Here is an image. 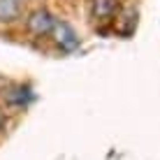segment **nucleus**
Returning a JSON list of instances; mask_svg holds the SVG:
<instances>
[{
  "label": "nucleus",
  "instance_id": "nucleus-1",
  "mask_svg": "<svg viewBox=\"0 0 160 160\" xmlns=\"http://www.w3.org/2000/svg\"><path fill=\"white\" fill-rule=\"evenodd\" d=\"M56 19L58 16L49 7L37 5V7H32V9H28V12L23 14L21 23H23V32L30 35L32 40H49L53 26H56Z\"/></svg>",
  "mask_w": 160,
  "mask_h": 160
},
{
  "label": "nucleus",
  "instance_id": "nucleus-2",
  "mask_svg": "<svg viewBox=\"0 0 160 160\" xmlns=\"http://www.w3.org/2000/svg\"><path fill=\"white\" fill-rule=\"evenodd\" d=\"M88 19L98 32H114V23L121 12V0H88Z\"/></svg>",
  "mask_w": 160,
  "mask_h": 160
},
{
  "label": "nucleus",
  "instance_id": "nucleus-3",
  "mask_svg": "<svg viewBox=\"0 0 160 160\" xmlns=\"http://www.w3.org/2000/svg\"><path fill=\"white\" fill-rule=\"evenodd\" d=\"M51 44L58 49L60 53H72L81 47V37L79 32L74 30V26L65 19H56V26H53L51 35H49Z\"/></svg>",
  "mask_w": 160,
  "mask_h": 160
},
{
  "label": "nucleus",
  "instance_id": "nucleus-4",
  "mask_svg": "<svg viewBox=\"0 0 160 160\" xmlns=\"http://www.w3.org/2000/svg\"><path fill=\"white\" fill-rule=\"evenodd\" d=\"M0 95H2V107H5V109H7V107L21 109V107H26V104L35 98L30 86H21V84L2 88V91H0Z\"/></svg>",
  "mask_w": 160,
  "mask_h": 160
},
{
  "label": "nucleus",
  "instance_id": "nucleus-5",
  "mask_svg": "<svg viewBox=\"0 0 160 160\" xmlns=\"http://www.w3.org/2000/svg\"><path fill=\"white\" fill-rule=\"evenodd\" d=\"M26 14V5L21 0H0V26H16Z\"/></svg>",
  "mask_w": 160,
  "mask_h": 160
},
{
  "label": "nucleus",
  "instance_id": "nucleus-6",
  "mask_svg": "<svg viewBox=\"0 0 160 160\" xmlns=\"http://www.w3.org/2000/svg\"><path fill=\"white\" fill-rule=\"evenodd\" d=\"M137 28V9L130 7V5H125V7H121V12L116 16V23H114V32L116 35H123V37H130L132 32Z\"/></svg>",
  "mask_w": 160,
  "mask_h": 160
},
{
  "label": "nucleus",
  "instance_id": "nucleus-7",
  "mask_svg": "<svg viewBox=\"0 0 160 160\" xmlns=\"http://www.w3.org/2000/svg\"><path fill=\"white\" fill-rule=\"evenodd\" d=\"M7 128H9V114H7V109L0 104V137L7 132Z\"/></svg>",
  "mask_w": 160,
  "mask_h": 160
},
{
  "label": "nucleus",
  "instance_id": "nucleus-8",
  "mask_svg": "<svg viewBox=\"0 0 160 160\" xmlns=\"http://www.w3.org/2000/svg\"><path fill=\"white\" fill-rule=\"evenodd\" d=\"M21 2H23V5H28V2H35V0H21Z\"/></svg>",
  "mask_w": 160,
  "mask_h": 160
}]
</instances>
